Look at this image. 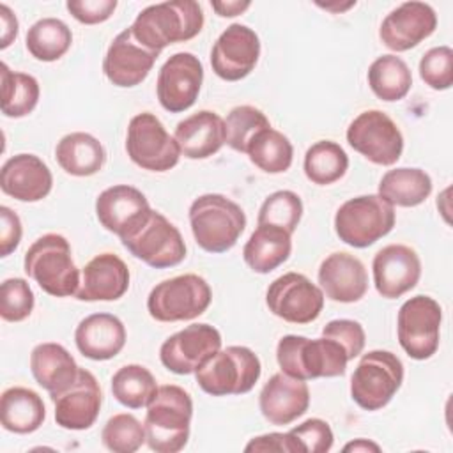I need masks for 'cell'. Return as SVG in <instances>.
<instances>
[{
	"label": "cell",
	"instance_id": "29",
	"mask_svg": "<svg viewBox=\"0 0 453 453\" xmlns=\"http://www.w3.org/2000/svg\"><path fill=\"white\" fill-rule=\"evenodd\" d=\"M30 370L35 382L53 396L76 380L80 366L64 345L44 342L34 347L30 354Z\"/></svg>",
	"mask_w": 453,
	"mask_h": 453
},
{
	"label": "cell",
	"instance_id": "26",
	"mask_svg": "<svg viewBox=\"0 0 453 453\" xmlns=\"http://www.w3.org/2000/svg\"><path fill=\"white\" fill-rule=\"evenodd\" d=\"M150 211L147 196L127 184H117L99 193L96 216L99 223L119 237L133 228Z\"/></svg>",
	"mask_w": 453,
	"mask_h": 453
},
{
	"label": "cell",
	"instance_id": "4",
	"mask_svg": "<svg viewBox=\"0 0 453 453\" xmlns=\"http://www.w3.org/2000/svg\"><path fill=\"white\" fill-rule=\"evenodd\" d=\"M189 225L196 244L209 253H225L235 246L246 228L239 203L219 193H205L189 205Z\"/></svg>",
	"mask_w": 453,
	"mask_h": 453
},
{
	"label": "cell",
	"instance_id": "14",
	"mask_svg": "<svg viewBox=\"0 0 453 453\" xmlns=\"http://www.w3.org/2000/svg\"><path fill=\"white\" fill-rule=\"evenodd\" d=\"M324 292L301 273H285L265 292L269 311L290 324H310L324 308Z\"/></svg>",
	"mask_w": 453,
	"mask_h": 453
},
{
	"label": "cell",
	"instance_id": "35",
	"mask_svg": "<svg viewBox=\"0 0 453 453\" xmlns=\"http://www.w3.org/2000/svg\"><path fill=\"white\" fill-rule=\"evenodd\" d=\"M73 42L71 28L58 18L37 19L27 32L25 46L28 53L41 62L58 60L67 53Z\"/></svg>",
	"mask_w": 453,
	"mask_h": 453
},
{
	"label": "cell",
	"instance_id": "12",
	"mask_svg": "<svg viewBox=\"0 0 453 453\" xmlns=\"http://www.w3.org/2000/svg\"><path fill=\"white\" fill-rule=\"evenodd\" d=\"M126 150L134 165L150 172H166L180 157L177 140L150 111H142L129 120Z\"/></svg>",
	"mask_w": 453,
	"mask_h": 453
},
{
	"label": "cell",
	"instance_id": "37",
	"mask_svg": "<svg viewBox=\"0 0 453 453\" xmlns=\"http://www.w3.org/2000/svg\"><path fill=\"white\" fill-rule=\"evenodd\" d=\"M246 154L250 161L262 172L281 173L292 165L294 147L283 133L267 127L250 142Z\"/></svg>",
	"mask_w": 453,
	"mask_h": 453
},
{
	"label": "cell",
	"instance_id": "49",
	"mask_svg": "<svg viewBox=\"0 0 453 453\" xmlns=\"http://www.w3.org/2000/svg\"><path fill=\"white\" fill-rule=\"evenodd\" d=\"M21 221L19 216L7 205L0 207V257L11 255L21 241Z\"/></svg>",
	"mask_w": 453,
	"mask_h": 453
},
{
	"label": "cell",
	"instance_id": "22",
	"mask_svg": "<svg viewBox=\"0 0 453 453\" xmlns=\"http://www.w3.org/2000/svg\"><path fill=\"white\" fill-rule=\"evenodd\" d=\"M258 407L271 425H290L308 411L310 388L306 380L278 372L264 384Z\"/></svg>",
	"mask_w": 453,
	"mask_h": 453
},
{
	"label": "cell",
	"instance_id": "9",
	"mask_svg": "<svg viewBox=\"0 0 453 453\" xmlns=\"http://www.w3.org/2000/svg\"><path fill=\"white\" fill-rule=\"evenodd\" d=\"M403 382V365L389 350L375 349L363 354L350 377V396L365 411L386 407Z\"/></svg>",
	"mask_w": 453,
	"mask_h": 453
},
{
	"label": "cell",
	"instance_id": "43",
	"mask_svg": "<svg viewBox=\"0 0 453 453\" xmlns=\"http://www.w3.org/2000/svg\"><path fill=\"white\" fill-rule=\"evenodd\" d=\"M35 299L27 280L7 278L0 287V315L7 322H21L34 310Z\"/></svg>",
	"mask_w": 453,
	"mask_h": 453
},
{
	"label": "cell",
	"instance_id": "51",
	"mask_svg": "<svg viewBox=\"0 0 453 453\" xmlns=\"http://www.w3.org/2000/svg\"><path fill=\"white\" fill-rule=\"evenodd\" d=\"M251 5V2L244 0H226V2H211V7L216 11L218 16L221 18H234L237 14H242L248 7Z\"/></svg>",
	"mask_w": 453,
	"mask_h": 453
},
{
	"label": "cell",
	"instance_id": "30",
	"mask_svg": "<svg viewBox=\"0 0 453 453\" xmlns=\"http://www.w3.org/2000/svg\"><path fill=\"white\" fill-rule=\"evenodd\" d=\"M55 157L65 173L74 177H88L104 166L106 150L96 136L83 131H74L60 138L55 147Z\"/></svg>",
	"mask_w": 453,
	"mask_h": 453
},
{
	"label": "cell",
	"instance_id": "42",
	"mask_svg": "<svg viewBox=\"0 0 453 453\" xmlns=\"http://www.w3.org/2000/svg\"><path fill=\"white\" fill-rule=\"evenodd\" d=\"M101 439L113 453H134L145 442V428L133 414L120 412L106 421Z\"/></svg>",
	"mask_w": 453,
	"mask_h": 453
},
{
	"label": "cell",
	"instance_id": "24",
	"mask_svg": "<svg viewBox=\"0 0 453 453\" xmlns=\"http://www.w3.org/2000/svg\"><path fill=\"white\" fill-rule=\"evenodd\" d=\"M319 283L324 296L331 301L356 303L368 290V274L357 257L347 251H334L322 260Z\"/></svg>",
	"mask_w": 453,
	"mask_h": 453
},
{
	"label": "cell",
	"instance_id": "20",
	"mask_svg": "<svg viewBox=\"0 0 453 453\" xmlns=\"http://www.w3.org/2000/svg\"><path fill=\"white\" fill-rule=\"evenodd\" d=\"M157 57L159 51H152L138 42L129 27L117 34L108 46L103 60V73L117 87H136L149 76Z\"/></svg>",
	"mask_w": 453,
	"mask_h": 453
},
{
	"label": "cell",
	"instance_id": "23",
	"mask_svg": "<svg viewBox=\"0 0 453 453\" xmlns=\"http://www.w3.org/2000/svg\"><path fill=\"white\" fill-rule=\"evenodd\" d=\"M51 186V170L35 154H16L0 170L2 191L19 202H39L50 195Z\"/></svg>",
	"mask_w": 453,
	"mask_h": 453
},
{
	"label": "cell",
	"instance_id": "39",
	"mask_svg": "<svg viewBox=\"0 0 453 453\" xmlns=\"http://www.w3.org/2000/svg\"><path fill=\"white\" fill-rule=\"evenodd\" d=\"M157 389L156 379L142 365H124L111 377V393L119 403L129 409L147 407Z\"/></svg>",
	"mask_w": 453,
	"mask_h": 453
},
{
	"label": "cell",
	"instance_id": "5",
	"mask_svg": "<svg viewBox=\"0 0 453 453\" xmlns=\"http://www.w3.org/2000/svg\"><path fill=\"white\" fill-rule=\"evenodd\" d=\"M25 273L50 296H76L81 274L73 260L71 244L60 234H44L25 253Z\"/></svg>",
	"mask_w": 453,
	"mask_h": 453
},
{
	"label": "cell",
	"instance_id": "44",
	"mask_svg": "<svg viewBox=\"0 0 453 453\" xmlns=\"http://www.w3.org/2000/svg\"><path fill=\"white\" fill-rule=\"evenodd\" d=\"M419 76L434 90H446L453 83V50L449 46L430 48L419 60Z\"/></svg>",
	"mask_w": 453,
	"mask_h": 453
},
{
	"label": "cell",
	"instance_id": "15",
	"mask_svg": "<svg viewBox=\"0 0 453 453\" xmlns=\"http://www.w3.org/2000/svg\"><path fill=\"white\" fill-rule=\"evenodd\" d=\"M202 81L203 65L200 58L189 51L173 53L157 73V101L170 113L186 111L195 104Z\"/></svg>",
	"mask_w": 453,
	"mask_h": 453
},
{
	"label": "cell",
	"instance_id": "17",
	"mask_svg": "<svg viewBox=\"0 0 453 453\" xmlns=\"http://www.w3.org/2000/svg\"><path fill=\"white\" fill-rule=\"evenodd\" d=\"M260 57V39L253 28L232 23L216 39L211 50V67L225 81L246 78Z\"/></svg>",
	"mask_w": 453,
	"mask_h": 453
},
{
	"label": "cell",
	"instance_id": "7",
	"mask_svg": "<svg viewBox=\"0 0 453 453\" xmlns=\"http://www.w3.org/2000/svg\"><path fill=\"white\" fill-rule=\"evenodd\" d=\"M262 365L258 356L244 345L219 349L205 365L195 372L198 386L212 396L244 395L260 379Z\"/></svg>",
	"mask_w": 453,
	"mask_h": 453
},
{
	"label": "cell",
	"instance_id": "47",
	"mask_svg": "<svg viewBox=\"0 0 453 453\" xmlns=\"http://www.w3.org/2000/svg\"><path fill=\"white\" fill-rule=\"evenodd\" d=\"M67 11L83 25H96L106 21L117 9V0H69Z\"/></svg>",
	"mask_w": 453,
	"mask_h": 453
},
{
	"label": "cell",
	"instance_id": "6",
	"mask_svg": "<svg viewBox=\"0 0 453 453\" xmlns=\"http://www.w3.org/2000/svg\"><path fill=\"white\" fill-rule=\"evenodd\" d=\"M120 241L133 257L156 269L179 265L186 258V244L179 228L154 209L122 234Z\"/></svg>",
	"mask_w": 453,
	"mask_h": 453
},
{
	"label": "cell",
	"instance_id": "52",
	"mask_svg": "<svg viewBox=\"0 0 453 453\" xmlns=\"http://www.w3.org/2000/svg\"><path fill=\"white\" fill-rule=\"evenodd\" d=\"M343 451H354V453L375 451L377 453V451H380V446L373 441H368V439H354V441H350L343 446Z\"/></svg>",
	"mask_w": 453,
	"mask_h": 453
},
{
	"label": "cell",
	"instance_id": "48",
	"mask_svg": "<svg viewBox=\"0 0 453 453\" xmlns=\"http://www.w3.org/2000/svg\"><path fill=\"white\" fill-rule=\"evenodd\" d=\"M244 451H276V453H303L297 441L287 432H271L264 435L253 437L246 446Z\"/></svg>",
	"mask_w": 453,
	"mask_h": 453
},
{
	"label": "cell",
	"instance_id": "32",
	"mask_svg": "<svg viewBox=\"0 0 453 453\" xmlns=\"http://www.w3.org/2000/svg\"><path fill=\"white\" fill-rule=\"evenodd\" d=\"M292 251L290 234L269 225H258L242 248L248 267L258 274H267L280 267Z\"/></svg>",
	"mask_w": 453,
	"mask_h": 453
},
{
	"label": "cell",
	"instance_id": "10",
	"mask_svg": "<svg viewBox=\"0 0 453 453\" xmlns=\"http://www.w3.org/2000/svg\"><path fill=\"white\" fill-rule=\"evenodd\" d=\"M211 299L209 283L195 273H186L157 283L147 297V310L157 322L193 320L209 308Z\"/></svg>",
	"mask_w": 453,
	"mask_h": 453
},
{
	"label": "cell",
	"instance_id": "34",
	"mask_svg": "<svg viewBox=\"0 0 453 453\" xmlns=\"http://www.w3.org/2000/svg\"><path fill=\"white\" fill-rule=\"evenodd\" d=\"M368 85L372 92L388 103L403 99L412 87V74L403 58L380 55L368 67Z\"/></svg>",
	"mask_w": 453,
	"mask_h": 453
},
{
	"label": "cell",
	"instance_id": "18",
	"mask_svg": "<svg viewBox=\"0 0 453 453\" xmlns=\"http://www.w3.org/2000/svg\"><path fill=\"white\" fill-rule=\"evenodd\" d=\"M55 403V421L65 430L90 428L101 411L103 393L92 372L80 368L76 380L64 391L51 396Z\"/></svg>",
	"mask_w": 453,
	"mask_h": 453
},
{
	"label": "cell",
	"instance_id": "16",
	"mask_svg": "<svg viewBox=\"0 0 453 453\" xmlns=\"http://www.w3.org/2000/svg\"><path fill=\"white\" fill-rule=\"evenodd\" d=\"M221 349V334L214 326L191 324L168 336L161 349L163 366L177 375L195 373Z\"/></svg>",
	"mask_w": 453,
	"mask_h": 453
},
{
	"label": "cell",
	"instance_id": "38",
	"mask_svg": "<svg viewBox=\"0 0 453 453\" xmlns=\"http://www.w3.org/2000/svg\"><path fill=\"white\" fill-rule=\"evenodd\" d=\"M39 81L27 73L11 71L2 64V113L11 119H19L34 111L39 101Z\"/></svg>",
	"mask_w": 453,
	"mask_h": 453
},
{
	"label": "cell",
	"instance_id": "36",
	"mask_svg": "<svg viewBox=\"0 0 453 453\" xmlns=\"http://www.w3.org/2000/svg\"><path fill=\"white\" fill-rule=\"evenodd\" d=\"M304 175L319 186L340 180L349 170V156L343 147L331 140L315 142L304 154Z\"/></svg>",
	"mask_w": 453,
	"mask_h": 453
},
{
	"label": "cell",
	"instance_id": "25",
	"mask_svg": "<svg viewBox=\"0 0 453 453\" xmlns=\"http://www.w3.org/2000/svg\"><path fill=\"white\" fill-rule=\"evenodd\" d=\"M129 288V269L115 253H99L85 264L76 292L80 301H117Z\"/></svg>",
	"mask_w": 453,
	"mask_h": 453
},
{
	"label": "cell",
	"instance_id": "33",
	"mask_svg": "<svg viewBox=\"0 0 453 453\" xmlns=\"http://www.w3.org/2000/svg\"><path fill=\"white\" fill-rule=\"evenodd\" d=\"M432 193V179L421 168L400 166L388 170L379 182V196L393 207H416Z\"/></svg>",
	"mask_w": 453,
	"mask_h": 453
},
{
	"label": "cell",
	"instance_id": "19",
	"mask_svg": "<svg viewBox=\"0 0 453 453\" xmlns=\"http://www.w3.org/2000/svg\"><path fill=\"white\" fill-rule=\"evenodd\" d=\"M437 27V14L425 2H403L380 23L379 37L391 51H407L430 37Z\"/></svg>",
	"mask_w": 453,
	"mask_h": 453
},
{
	"label": "cell",
	"instance_id": "3",
	"mask_svg": "<svg viewBox=\"0 0 453 453\" xmlns=\"http://www.w3.org/2000/svg\"><path fill=\"white\" fill-rule=\"evenodd\" d=\"M276 361L283 373L311 380L319 377H340L350 361L347 350L333 338H306L301 334H285L276 347Z\"/></svg>",
	"mask_w": 453,
	"mask_h": 453
},
{
	"label": "cell",
	"instance_id": "27",
	"mask_svg": "<svg viewBox=\"0 0 453 453\" xmlns=\"http://www.w3.org/2000/svg\"><path fill=\"white\" fill-rule=\"evenodd\" d=\"M78 350L94 361L115 357L126 345V327L111 313H92L80 320L74 331Z\"/></svg>",
	"mask_w": 453,
	"mask_h": 453
},
{
	"label": "cell",
	"instance_id": "28",
	"mask_svg": "<svg viewBox=\"0 0 453 453\" xmlns=\"http://www.w3.org/2000/svg\"><path fill=\"white\" fill-rule=\"evenodd\" d=\"M173 138L186 157H211L225 145V120L216 111L200 110L177 124Z\"/></svg>",
	"mask_w": 453,
	"mask_h": 453
},
{
	"label": "cell",
	"instance_id": "40",
	"mask_svg": "<svg viewBox=\"0 0 453 453\" xmlns=\"http://www.w3.org/2000/svg\"><path fill=\"white\" fill-rule=\"evenodd\" d=\"M267 127H271V122L262 110L251 104L235 106L225 119V143L234 150L246 154L250 142Z\"/></svg>",
	"mask_w": 453,
	"mask_h": 453
},
{
	"label": "cell",
	"instance_id": "11",
	"mask_svg": "<svg viewBox=\"0 0 453 453\" xmlns=\"http://www.w3.org/2000/svg\"><path fill=\"white\" fill-rule=\"evenodd\" d=\"M442 308L430 296H414L407 299L396 317V334L400 347L412 359L432 357L441 342Z\"/></svg>",
	"mask_w": 453,
	"mask_h": 453
},
{
	"label": "cell",
	"instance_id": "41",
	"mask_svg": "<svg viewBox=\"0 0 453 453\" xmlns=\"http://www.w3.org/2000/svg\"><path fill=\"white\" fill-rule=\"evenodd\" d=\"M303 216V202L297 193L290 189H280L271 193L260 205L257 225L278 226L290 235L297 228Z\"/></svg>",
	"mask_w": 453,
	"mask_h": 453
},
{
	"label": "cell",
	"instance_id": "21",
	"mask_svg": "<svg viewBox=\"0 0 453 453\" xmlns=\"http://www.w3.org/2000/svg\"><path fill=\"white\" fill-rule=\"evenodd\" d=\"M372 273L377 292L386 299H396L418 285L421 260L411 246L388 244L375 253Z\"/></svg>",
	"mask_w": 453,
	"mask_h": 453
},
{
	"label": "cell",
	"instance_id": "13",
	"mask_svg": "<svg viewBox=\"0 0 453 453\" xmlns=\"http://www.w3.org/2000/svg\"><path fill=\"white\" fill-rule=\"evenodd\" d=\"M349 145L373 165L391 166L403 152V136L395 120L380 110L361 111L347 127Z\"/></svg>",
	"mask_w": 453,
	"mask_h": 453
},
{
	"label": "cell",
	"instance_id": "8",
	"mask_svg": "<svg viewBox=\"0 0 453 453\" xmlns=\"http://www.w3.org/2000/svg\"><path fill=\"white\" fill-rule=\"evenodd\" d=\"M395 207L379 195H361L343 202L334 214V232L352 248H368L395 226Z\"/></svg>",
	"mask_w": 453,
	"mask_h": 453
},
{
	"label": "cell",
	"instance_id": "1",
	"mask_svg": "<svg viewBox=\"0 0 453 453\" xmlns=\"http://www.w3.org/2000/svg\"><path fill=\"white\" fill-rule=\"evenodd\" d=\"M193 400L189 393L175 384L157 386L147 403L143 419L145 442L157 453H177L189 439Z\"/></svg>",
	"mask_w": 453,
	"mask_h": 453
},
{
	"label": "cell",
	"instance_id": "50",
	"mask_svg": "<svg viewBox=\"0 0 453 453\" xmlns=\"http://www.w3.org/2000/svg\"><path fill=\"white\" fill-rule=\"evenodd\" d=\"M0 21H2V41L0 48L5 50L18 35V19L16 14L9 9V5H0Z\"/></svg>",
	"mask_w": 453,
	"mask_h": 453
},
{
	"label": "cell",
	"instance_id": "46",
	"mask_svg": "<svg viewBox=\"0 0 453 453\" xmlns=\"http://www.w3.org/2000/svg\"><path fill=\"white\" fill-rule=\"evenodd\" d=\"M322 336L336 340L347 350L349 359L357 357L363 352L365 342H366L363 326L357 320H350V319L329 320L322 327Z\"/></svg>",
	"mask_w": 453,
	"mask_h": 453
},
{
	"label": "cell",
	"instance_id": "31",
	"mask_svg": "<svg viewBox=\"0 0 453 453\" xmlns=\"http://www.w3.org/2000/svg\"><path fill=\"white\" fill-rule=\"evenodd\" d=\"M44 418V402L34 389L12 386L2 393L0 421L7 432L32 434L42 425Z\"/></svg>",
	"mask_w": 453,
	"mask_h": 453
},
{
	"label": "cell",
	"instance_id": "2",
	"mask_svg": "<svg viewBox=\"0 0 453 453\" xmlns=\"http://www.w3.org/2000/svg\"><path fill=\"white\" fill-rule=\"evenodd\" d=\"M203 11L195 0H172L152 4L140 11L131 30L138 42L152 51L165 50L173 42H186L200 34Z\"/></svg>",
	"mask_w": 453,
	"mask_h": 453
},
{
	"label": "cell",
	"instance_id": "45",
	"mask_svg": "<svg viewBox=\"0 0 453 453\" xmlns=\"http://www.w3.org/2000/svg\"><path fill=\"white\" fill-rule=\"evenodd\" d=\"M288 434L297 441L303 453H326L333 448L334 442L329 423L320 418H310L290 428Z\"/></svg>",
	"mask_w": 453,
	"mask_h": 453
}]
</instances>
